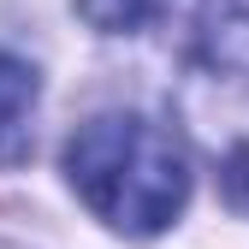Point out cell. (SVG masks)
I'll list each match as a JSON object with an SVG mask.
<instances>
[{
  "label": "cell",
  "mask_w": 249,
  "mask_h": 249,
  "mask_svg": "<svg viewBox=\"0 0 249 249\" xmlns=\"http://www.w3.org/2000/svg\"><path fill=\"white\" fill-rule=\"evenodd\" d=\"M196 59L220 77L249 83V0H202Z\"/></svg>",
  "instance_id": "7a4b0ae2"
},
{
  "label": "cell",
  "mask_w": 249,
  "mask_h": 249,
  "mask_svg": "<svg viewBox=\"0 0 249 249\" xmlns=\"http://www.w3.org/2000/svg\"><path fill=\"white\" fill-rule=\"evenodd\" d=\"M66 178L83 208L124 237H160L190 202L184 142L148 113H101L66 142Z\"/></svg>",
  "instance_id": "6da1fadb"
},
{
  "label": "cell",
  "mask_w": 249,
  "mask_h": 249,
  "mask_svg": "<svg viewBox=\"0 0 249 249\" xmlns=\"http://www.w3.org/2000/svg\"><path fill=\"white\" fill-rule=\"evenodd\" d=\"M220 184H226V202L237 213H249V124L226 142V160H220Z\"/></svg>",
  "instance_id": "5b68a950"
},
{
  "label": "cell",
  "mask_w": 249,
  "mask_h": 249,
  "mask_svg": "<svg viewBox=\"0 0 249 249\" xmlns=\"http://www.w3.org/2000/svg\"><path fill=\"white\" fill-rule=\"evenodd\" d=\"M172 0H77V18L89 30H101V36H137L160 18Z\"/></svg>",
  "instance_id": "277c9868"
},
{
  "label": "cell",
  "mask_w": 249,
  "mask_h": 249,
  "mask_svg": "<svg viewBox=\"0 0 249 249\" xmlns=\"http://www.w3.org/2000/svg\"><path fill=\"white\" fill-rule=\"evenodd\" d=\"M36 66L18 53H0V166L30 154V107H36Z\"/></svg>",
  "instance_id": "3957f363"
}]
</instances>
